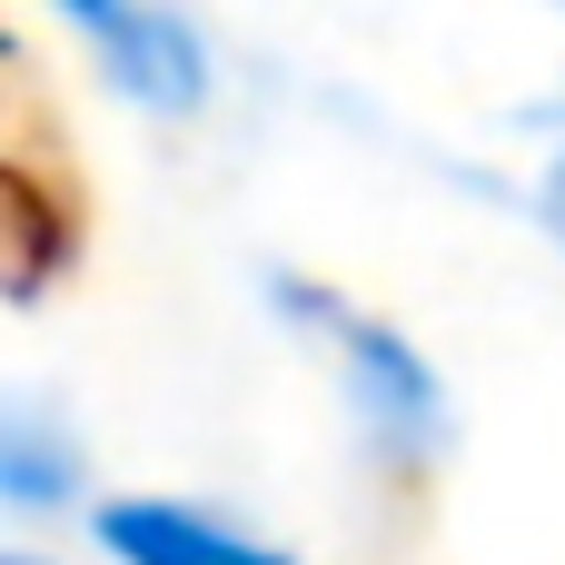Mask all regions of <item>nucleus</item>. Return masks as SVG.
Segmentation results:
<instances>
[{
    "mask_svg": "<svg viewBox=\"0 0 565 565\" xmlns=\"http://www.w3.org/2000/svg\"><path fill=\"white\" fill-rule=\"evenodd\" d=\"M109 546L129 565H278L268 546H248V536H228L209 516H179V507H119Z\"/></svg>",
    "mask_w": 565,
    "mask_h": 565,
    "instance_id": "obj_1",
    "label": "nucleus"
}]
</instances>
